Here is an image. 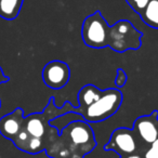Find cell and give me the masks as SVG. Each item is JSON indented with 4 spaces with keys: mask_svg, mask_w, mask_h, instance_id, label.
I'll use <instances>...</instances> for the list:
<instances>
[{
    "mask_svg": "<svg viewBox=\"0 0 158 158\" xmlns=\"http://www.w3.org/2000/svg\"><path fill=\"white\" fill-rule=\"evenodd\" d=\"M69 67L65 62L51 61L42 69V80L44 85L52 89H61L69 80Z\"/></svg>",
    "mask_w": 158,
    "mask_h": 158,
    "instance_id": "cell-6",
    "label": "cell"
},
{
    "mask_svg": "<svg viewBox=\"0 0 158 158\" xmlns=\"http://www.w3.org/2000/svg\"><path fill=\"white\" fill-rule=\"evenodd\" d=\"M31 134L27 132L26 128H25V126L23 125L22 129H21V131L19 132L18 134H16V136L13 139V142L14 144L16 145V146L19 147L20 149H22V151H25V147H26L27 143H28L29 139H31Z\"/></svg>",
    "mask_w": 158,
    "mask_h": 158,
    "instance_id": "cell-13",
    "label": "cell"
},
{
    "mask_svg": "<svg viewBox=\"0 0 158 158\" xmlns=\"http://www.w3.org/2000/svg\"><path fill=\"white\" fill-rule=\"evenodd\" d=\"M110 26L101 12L97 11L85 19L82 24V39L86 46L94 49H102L108 46Z\"/></svg>",
    "mask_w": 158,
    "mask_h": 158,
    "instance_id": "cell-4",
    "label": "cell"
},
{
    "mask_svg": "<svg viewBox=\"0 0 158 158\" xmlns=\"http://www.w3.org/2000/svg\"><path fill=\"white\" fill-rule=\"evenodd\" d=\"M24 126L27 132L34 138L42 139L46 133L44 120L40 114H31L24 118Z\"/></svg>",
    "mask_w": 158,
    "mask_h": 158,
    "instance_id": "cell-10",
    "label": "cell"
},
{
    "mask_svg": "<svg viewBox=\"0 0 158 158\" xmlns=\"http://www.w3.org/2000/svg\"><path fill=\"white\" fill-rule=\"evenodd\" d=\"M126 81H127V75H126L125 70L123 69H118V74L116 77V85L118 87H123L125 86Z\"/></svg>",
    "mask_w": 158,
    "mask_h": 158,
    "instance_id": "cell-16",
    "label": "cell"
},
{
    "mask_svg": "<svg viewBox=\"0 0 158 158\" xmlns=\"http://www.w3.org/2000/svg\"><path fill=\"white\" fill-rule=\"evenodd\" d=\"M24 125V115L22 108H16L15 110L3 116L0 119V133L5 138L13 140L16 134L21 131Z\"/></svg>",
    "mask_w": 158,
    "mask_h": 158,
    "instance_id": "cell-8",
    "label": "cell"
},
{
    "mask_svg": "<svg viewBox=\"0 0 158 158\" xmlns=\"http://www.w3.org/2000/svg\"><path fill=\"white\" fill-rule=\"evenodd\" d=\"M102 92L99 88H97L93 85H87L78 93V101H79V107L78 112L81 114L87 107L93 104L100 97H101Z\"/></svg>",
    "mask_w": 158,
    "mask_h": 158,
    "instance_id": "cell-9",
    "label": "cell"
},
{
    "mask_svg": "<svg viewBox=\"0 0 158 158\" xmlns=\"http://www.w3.org/2000/svg\"><path fill=\"white\" fill-rule=\"evenodd\" d=\"M158 112L152 113L149 116H142L134 121V131L144 143L152 144L158 138Z\"/></svg>",
    "mask_w": 158,
    "mask_h": 158,
    "instance_id": "cell-7",
    "label": "cell"
},
{
    "mask_svg": "<svg viewBox=\"0 0 158 158\" xmlns=\"http://www.w3.org/2000/svg\"><path fill=\"white\" fill-rule=\"evenodd\" d=\"M62 136L70 144V151H76L81 156L91 152L95 146L93 131L86 121L76 120L68 123L64 128Z\"/></svg>",
    "mask_w": 158,
    "mask_h": 158,
    "instance_id": "cell-3",
    "label": "cell"
},
{
    "mask_svg": "<svg viewBox=\"0 0 158 158\" xmlns=\"http://www.w3.org/2000/svg\"><path fill=\"white\" fill-rule=\"evenodd\" d=\"M144 158H158V149H156L151 146L148 149H146V152H145Z\"/></svg>",
    "mask_w": 158,
    "mask_h": 158,
    "instance_id": "cell-17",
    "label": "cell"
},
{
    "mask_svg": "<svg viewBox=\"0 0 158 158\" xmlns=\"http://www.w3.org/2000/svg\"><path fill=\"white\" fill-rule=\"evenodd\" d=\"M140 15L145 24L158 29V0H149Z\"/></svg>",
    "mask_w": 158,
    "mask_h": 158,
    "instance_id": "cell-12",
    "label": "cell"
},
{
    "mask_svg": "<svg viewBox=\"0 0 158 158\" xmlns=\"http://www.w3.org/2000/svg\"><path fill=\"white\" fill-rule=\"evenodd\" d=\"M121 102L123 94L120 91L117 89H107L103 91L101 97L87 107L81 115L88 123H99L113 116L120 107Z\"/></svg>",
    "mask_w": 158,
    "mask_h": 158,
    "instance_id": "cell-1",
    "label": "cell"
},
{
    "mask_svg": "<svg viewBox=\"0 0 158 158\" xmlns=\"http://www.w3.org/2000/svg\"><path fill=\"white\" fill-rule=\"evenodd\" d=\"M8 80H9V78H8L7 76H5L2 69H1V67H0V85L3 84V82H7Z\"/></svg>",
    "mask_w": 158,
    "mask_h": 158,
    "instance_id": "cell-18",
    "label": "cell"
},
{
    "mask_svg": "<svg viewBox=\"0 0 158 158\" xmlns=\"http://www.w3.org/2000/svg\"><path fill=\"white\" fill-rule=\"evenodd\" d=\"M126 1L138 14L142 13L147 3L149 2V0H126Z\"/></svg>",
    "mask_w": 158,
    "mask_h": 158,
    "instance_id": "cell-15",
    "label": "cell"
},
{
    "mask_svg": "<svg viewBox=\"0 0 158 158\" xmlns=\"http://www.w3.org/2000/svg\"><path fill=\"white\" fill-rule=\"evenodd\" d=\"M152 147H154V148H156V149H158V138L156 139L155 141H154L153 143H152Z\"/></svg>",
    "mask_w": 158,
    "mask_h": 158,
    "instance_id": "cell-20",
    "label": "cell"
},
{
    "mask_svg": "<svg viewBox=\"0 0 158 158\" xmlns=\"http://www.w3.org/2000/svg\"><path fill=\"white\" fill-rule=\"evenodd\" d=\"M105 149L116 152L120 156L134 154L138 149V144L133 131L126 128L116 129L110 135L108 143L105 145Z\"/></svg>",
    "mask_w": 158,
    "mask_h": 158,
    "instance_id": "cell-5",
    "label": "cell"
},
{
    "mask_svg": "<svg viewBox=\"0 0 158 158\" xmlns=\"http://www.w3.org/2000/svg\"><path fill=\"white\" fill-rule=\"evenodd\" d=\"M142 33L127 20L117 22L110 27L108 46L117 52H125L127 50H136L141 47Z\"/></svg>",
    "mask_w": 158,
    "mask_h": 158,
    "instance_id": "cell-2",
    "label": "cell"
},
{
    "mask_svg": "<svg viewBox=\"0 0 158 158\" xmlns=\"http://www.w3.org/2000/svg\"><path fill=\"white\" fill-rule=\"evenodd\" d=\"M23 0H0V16L6 20H14L20 13Z\"/></svg>",
    "mask_w": 158,
    "mask_h": 158,
    "instance_id": "cell-11",
    "label": "cell"
},
{
    "mask_svg": "<svg viewBox=\"0 0 158 158\" xmlns=\"http://www.w3.org/2000/svg\"><path fill=\"white\" fill-rule=\"evenodd\" d=\"M121 158H141L140 155L138 154H130V155H126V156H121Z\"/></svg>",
    "mask_w": 158,
    "mask_h": 158,
    "instance_id": "cell-19",
    "label": "cell"
},
{
    "mask_svg": "<svg viewBox=\"0 0 158 158\" xmlns=\"http://www.w3.org/2000/svg\"><path fill=\"white\" fill-rule=\"evenodd\" d=\"M44 148V144L42 139L31 136V139H29L24 152H27V153H31V154H36V153L41 152Z\"/></svg>",
    "mask_w": 158,
    "mask_h": 158,
    "instance_id": "cell-14",
    "label": "cell"
}]
</instances>
